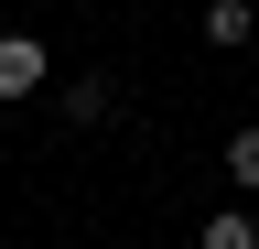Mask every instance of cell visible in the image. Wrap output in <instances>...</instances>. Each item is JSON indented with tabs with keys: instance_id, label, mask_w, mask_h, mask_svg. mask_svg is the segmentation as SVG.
I'll use <instances>...</instances> for the list:
<instances>
[{
	"instance_id": "obj_1",
	"label": "cell",
	"mask_w": 259,
	"mask_h": 249,
	"mask_svg": "<svg viewBox=\"0 0 259 249\" xmlns=\"http://www.w3.org/2000/svg\"><path fill=\"white\" fill-rule=\"evenodd\" d=\"M44 76H54V65H44V44H32V33H0V98H11V109H22V98H44Z\"/></svg>"
},
{
	"instance_id": "obj_2",
	"label": "cell",
	"mask_w": 259,
	"mask_h": 249,
	"mask_svg": "<svg viewBox=\"0 0 259 249\" xmlns=\"http://www.w3.org/2000/svg\"><path fill=\"white\" fill-rule=\"evenodd\" d=\"M248 33H259V0H205V44L216 54H238Z\"/></svg>"
},
{
	"instance_id": "obj_3",
	"label": "cell",
	"mask_w": 259,
	"mask_h": 249,
	"mask_svg": "<svg viewBox=\"0 0 259 249\" xmlns=\"http://www.w3.org/2000/svg\"><path fill=\"white\" fill-rule=\"evenodd\" d=\"M108 109H119V87H108V76H76V87H65V119H87V130H97Z\"/></svg>"
},
{
	"instance_id": "obj_4",
	"label": "cell",
	"mask_w": 259,
	"mask_h": 249,
	"mask_svg": "<svg viewBox=\"0 0 259 249\" xmlns=\"http://www.w3.org/2000/svg\"><path fill=\"white\" fill-rule=\"evenodd\" d=\"M227 184L259 195V119H248V130H227Z\"/></svg>"
},
{
	"instance_id": "obj_5",
	"label": "cell",
	"mask_w": 259,
	"mask_h": 249,
	"mask_svg": "<svg viewBox=\"0 0 259 249\" xmlns=\"http://www.w3.org/2000/svg\"><path fill=\"white\" fill-rule=\"evenodd\" d=\"M205 249H259V217H238V206L205 217Z\"/></svg>"
}]
</instances>
